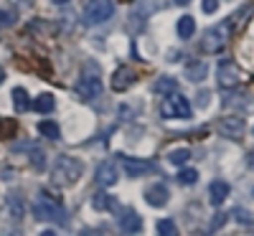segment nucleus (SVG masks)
Listing matches in <instances>:
<instances>
[{"label": "nucleus", "instance_id": "1", "mask_svg": "<svg viewBox=\"0 0 254 236\" xmlns=\"http://www.w3.org/2000/svg\"><path fill=\"white\" fill-rule=\"evenodd\" d=\"M81 173H84L81 160H76L74 155H59L54 160V168H51V180L61 188H71V185H76Z\"/></svg>", "mask_w": 254, "mask_h": 236}, {"label": "nucleus", "instance_id": "2", "mask_svg": "<svg viewBox=\"0 0 254 236\" xmlns=\"http://www.w3.org/2000/svg\"><path fill=\"white\" fill-rule=\"evenodd\" d=\"M33 216L38 221L64 224V221H66V208H64L54 196H49V193H38L36 201H33Z\"/></svg>", "mask_w": 254, "mask_h": 236}, {"label": "nucleus", "instance_id": "3", "mask_svg": "<svg viewBox=\"0 0 254 236\" xmlns=\"http://www.w3.org/2000/svg\"><path fill=\"white\" fill-rule=\"evenodd\" d=\"M160 115L165 119H188L190 115H193V107H190V102L183 94L171 92V94H165V99L160 102Z\"/></svg>", "mask_w": 254, "mask_h": 236}, {"label": "nucleus", "instance_id": "4", "mask_svg": "<svg viewBox=\"0 0 254 236\" xmlns=\"http://www.w3.org/2000/svg\"><path fill=\"white\" fill-rule=\"evenodd\" d=\"M229 36H231V26L229 23H219V26H211L206 28L203 38H201V49L206 54H219L226 44H229Z\"/></svg>", "mask_w": 254, "mask_h": 236}, {"label": "nucleus", "instance_id": "5", "mask_svg": "<svg viewBox=\"0 0 254 236\" xmlns=\"http://www.w3.org/2000/svg\"><path fill=\"white\" fill-rule=\"evenodd\" d=\"M112 0H89L87 5H84V13H81V20L84 26H99L104 20L112 18Z\"/></svg>", "mask_w": 254, "mask_h": 236}, {"label": "nucleus", "instance_id": "6", "mask_svg": "<svg viewBox=\"0 0 254 236\" xmlns=\"http://www.w3.org/2000/svg\"><path fill=\"white\" fill-rule=\"evenodd\" d=\"M76 94L84 99V102H94L99 94H102V79L97 74V69L89 63V74H81L79 84H76Z\"/></svg>", "mask_w": 254, "mask_h": 236}, {"label": "nucleus", "instance_id": "7", "mask_svg": "<svg viewBox=\"0 0 254 236\" xmlns=\"http://www.w3.org/2000/svg\"><path fill=\"white\" fill-rule=\"evenodd\" d=\"M122 170H125V176L127 178H142L147 173H153L155 165L150 160H142V158H132V155H117Z\"/></svg>", "mask_w": 254, "mask_h": 236}, {"label": "nucleus", "instance_id": "8", "mask_svg": "<svg viewBox=\"0 0 254 236\" xmlns=\"http://www.w3.org/2000/svg\"><path fill=\"white\" fill-rule=\"evenodd\" d=\"M216 79H219L221 89H234L237 84L242 81V71L237 69L234 61H221L219 69H216Z\"/></svg>", "mask_w": 254, "mask_h": 236}, {"label": "nucleus", "instance_id": "9", "mask_svg": "<svg viewBox=\"0 0 254 236\" xmlns=\"http://www.w3.org/2000/svg\"><path fill=\"white\" fill-rule=\"evenodd\" d=\"M219 132L224 135V137H229V140H242V135H244V119L242 117H224L221 122H219Z\"/></svg>", "mask_w": 254, "mask_h": 236}, {"label": "nucleus", "instance_id": "10", "mask_svg": "<svg viewBox=\"0 0 254 236\" xmlns=\"http://www.w3.org/2000/svg\"><path fill=\"white\" fill-rule=\"evenodd\" d=\"M94 180H97V185H102V188H112V185H115V183L120 180L115 163H112V160H104V163H99Z\"/></svg>", "mask_w": 254, "mask_h": 236}, {"label": "nucleus", "instance_id": "11", "mask_svg": "<svg viewBox=\"0 0 254 236\" xmlns=\"http://www.w3.org/2000/svg\"><path fill=\"white\" fill-rule=\"evenodd\" d=\"M137 81V74L130 69V66H120L115 74H112V89L115 92H127Z\"/></svg>", "mask_w": 254, "mask_h": 236}, {"label": "nucleus", "instance_id": "12", "mask_svg": "<svg viewBox=\"0 0 254 236\" xmlns=\"http://www.w3.org/2000/svg\"><path fill=\"white\" fill-rule=\"evenodd\" d=\"M120 231H125V234H137V231H142L140 213L132 211V208H125V211L120 213Z\"/></svg>", "mask_w": 254, "mask_h": 236}, {"label": "nucleus", "instance_id": "13", "mask_svg": "<svg viewBox=\"0 0 254 236\" xmlns=\"http://www.w3.org/2000/svg\"><path fill=\"white\" fill-rule=\"evenodd\" d=\"M168 198H171V190H168L163 183H155V185H150L145 190V201L150 203L153 208H163L168 203Z\"/></svg>", "mask_w": 254, "mask_h": 236}, {"label": "nucleus", "instance_id": "14", "mask_svg": "<svg viewBox=\"0 0 254 236\" xmlns=\"http://www.w3.org/2000/svg\"><path fill=\"white\" fill-rule=\"evenodd\" d=\"M231 193V185L226 180H211L208 185V198H211V206H221Z\"/></svg>", "mask_w": 254, "mask_h": 236}, {"label": "nucleus", "instance_id": "15", "mask_svg": "<svg viewBox=\"0 0 254 236\" xmlns=\"http://www.w3.org/2000/svg\"><path fill=\"white\" fill-rule=\"evenodd\" d=\"M206 74H208V63L206 61H190V63H186V79L188 81L198 84V81L206 79Z\"/></svg>", "mask_w": 254, "mask_h": 236}, {"label": "nucleus", "instance_id": "16", "mask_svg": "<svg viewBox=\"0 0 254 236\" xmlns=\"http://www.w3.org/2000/svg\"><path fill=\"white\" fill-rule=\"evenodd\" d=\"M31 107L36 112H41V115H49V112H54V107H56V102H54V94H38L33 102H31Z\"/></svg>", "mask_w": 254, "mask_h": 236}, {"label": "nucleus", "instance_id": "17", "mask_svg": "<svg viewBox=\"0 0 254 236\" xmlns=\"http://www.w3.org/2000/svg\"><path fill=\"white\" fill-rule=\"evenodd\" d=\"M8 211H10V216L15 219V221H20L23 219V213H26V206H23V198L18 196V193H8Z\"/></svg>", "mask_w": 254, "mask_h": 236}, {"label": "nucleus", "instance_id": "18", "mask_svg": "<svg viewBox=\"0 0 254 236\" xmlns=\"http://www.w3.org/2000/svg\"><path fill=\"white\" fill-rule=\"evenodd\" d=\"M165 160L171 163V165H178V168H183V165L190 160V150H188V147H176V150H171V153L165 155Z\"/></svg>", "mask_w": 254, "mask_h": 236}, {"label": "nucleus", "instance_id": "19", "mask_svg": "<svg viewBox=\"0 0 254 236\" xmlns=\"http://www.w3.org/2000/svg\"><path fill=\"white\" fill-rule=\"evenodd\" d=\"M13 107H15V112L31 110V99H28V92H26L23 87H15V89H13Z\"/></svg>", "mask_w": 254, "mask_h": 236}, {"label": "nucleus", "instance_id": "20", "mask_svg": "<svg viewBox=\"0 0 254 236\" xmlns=\"http://www.w3.org/2000/svg\"><path fill=\"white\" fill-rule=\"evenodd\" d=\"M38 135L46 137V140H59V137H61V130H59L56 122L44 119V122H38Z\"/></svg>", "mask_w": 254, "mask_h": 236}, {"label": "nucleus", "instance_id": "21", "mask_svg": "<svg viewBox=\"0 0 254 236\" xmlns=\"http://www.w3.org/2000/svg\"><path fill=\"white\" fill-rule=\"evenodd\" d=\"M92 208L94 211H115L117 203H115L112 196H107V193H97V196L92 198Z\"/></svg>", "mask_w": 254, "mask_h": 236}, {"label": "nucleus", "instance_id": "22", "mask_svg": "<svg viewBox=\"0 0 254 236\" xmlns=\"http://www.w3.org/2000/svg\"><path fill=\"white\" fill-rule=\"evenodd\" d=\"M178 36L181 38H190V36H193L196 33V20H193V15H183L181 20H178Z\"/></svg>", "mask_w": 254, "mask_h": 236}, {"label": "nucleus", "instance_id": "23", "mask_svg": "<svg viewBox=\"0 0 254 236\" xmlns=\"http://www.w3.org/2000/svg\"><path fill=\"white\" fill-rule=\"evenodd\" d=\"M247 99V94H237V97H226L224 99V107H239V110H247V112H252L254 110V102H244Z\"/></svg>", "mask_w": 254, "mask_h": 236}, {"label": "nucleus", "instance_id": "24", "mask_svg": "<svg viewBox=\"0 0 254 236\" xmlns=\"http://www.w3.org/2000/svg\"><path fill=\"white\" fill-rule=\"evenodd\" d=\"M176 87H178V84H176V79H171V76H160L158 81H155V92L158 94H171V92H176Z\"/></svg>", "mask_w": 254, "mask_h": 236}, {"label": "nucleus", "instance_id": "25", "mask_svg": "<svg viewBox=\"0 0 254 236\" xmlns=\"http://www.w3.org/2000/svg\"><path fill=\"white\" fill-rule=\"evenodd\" d=\"M176 180H178L181 185H193V183L198 180V170H196V168H183L181 173L176 176Z\"/></svg>", "mask_w": 254, "mask_h": 236}, {"label": "nucleus", "instance_id": "26", "mask_svg": "<svg viewBox=\"0 0 254 236\" xmlns=\"http://www.w3.org/2000/svg\"><path fill=\"white\" fill-rule=\"evenodd\" d=\"M15 20H18V15H15L13 10H0V28H10V26H15Z\"/></svg>", "mask_w": 254, "mask_h": 236}, {"label": "nucleus", "instance_id": "27", "mask_svg": "<svg viewBox=\"0 0 254 236\" xmlns=\"http://www.w3.org/2000/svg\"><path fill=\"white\" fill-rule=\"evenodd\" d=\"M158 234L173 236V234H178V229H176V224H173L171 219H160V221H158Z\"/></svg>", "mask_w": 254, "mask_h": 236}, {"label": "nucleus", "instance_id": "28", "mask_svg": "<svg viewBox=\"0 0 254 236\" xmlns=\"http://www.w3.org/2000/svg\"><path fill=\"white\" fill-rule=\"evenodd\" d=\"M231 216H234V219H239V224H244V226H252V224H254V216H252V213H247L244 208L231 211Z\"/></svg>", "mask_w": 254, "mask_h": 236}, {"label": "nucleus", "instance_id": "29", "mask_svg": "<svg viewBox=\"0 0 254 236\" xmlns=\"http://www.w3.org/2000/svg\"><path fill=\"white\" fill-rule=\"evenodd\" d=\"M224 221H226V213H216L214 221H211V226H208V231H219L224 226Z\"/></svg>", "mask_w": 254, "mask_h": 236}, {"label": "nucleus", "instance_id": "30", "mask_svg": "<svg viewBox=\"0 0 254 236\" xmlns=\"http://www.w3.org/2000/svg\"><path fill=\"white\" fill-rule=\"evenodd\" d=\"M201 8H203V13H216L219 10V0H203V3H201Z\"/></svg>", "mask_w": 254, "mask_h": 236}, {"label": "nucleus", "instance_id": "31", "mask_svg": "<svg viewBox=\"0 0 254 236\" xmlns=\"http://www.w3.org/2000/svg\"><path fill=\"white\" fill-rule=\"evenodd\" d=\"M31 158H33V165H36V168H44V165H46V160H44V155H41V153H38V150H33V153H31Z\"/></svg>", "mask_w": 254, "mask_h": 236}, {"label": "nucleus", "instance_id": "32", "mask_svg": "<svg viewBox=\"0 0 254 236\" xmlns=\"http://www.w3.org/2000/svg\"><path fill=\"white\" fill-rule=\"evenodd\" d=\"M208 99H211V94L208 92H201L198 94V107H208Z\"/></svg>", "mask_w": 254, "mask_h": 236}, {"label": "nucleus", "instance_id": "33", "mask_svg": "<svg viewBox=\"0 0 254 236\" xmlns=\"http://www.w3.org/2000/svg\"><path fill=\"white\" fill-rule=\"evenodd\" d=\"M247 165H249V168H252V170H254V150H252V153H249V155H247Z\"/></svg>", "mask_w": 254, "mask_h": 236}, {"label": "nucleus", "instance_id": "34", "mask_svg": "<svg viewBox=\"0 0 254 236\" xmlns=\"http://www.w3.org/2000/svg\"><path fill=\"white\" fill-rule=\"evenodd\" d=\"M51 3H56V5H66L69 0H51Z\"/></svg>", "mask_w": 254, "mask_h": 236}, {"label": "nucleus", "instance_id": "35", "mask_svg": "<svg viewBox=\"0 0 254 236\" xmlns=\"http://www.w3.org/2000/svg\"><path fill=\"white\" fill-rule=\"evenodd\" d=\"M5 81V71H3V66H0V84Z\"/></svg>", "mask_w": 254, "mask_h": 236}, {"label": "nucleus", "instance_id": "36", "mask_svg": "<svg viewBox=\"0 0 254 236\" xmlns=\"http://www.w3.org/2000/svg\"><path fill=\"white\" fill-rule=\"evenodd\" d=\"M190 0H176V5H188Z\"/></svg>", "mask_w": 254, "mask_h": 236}]
</instances>
